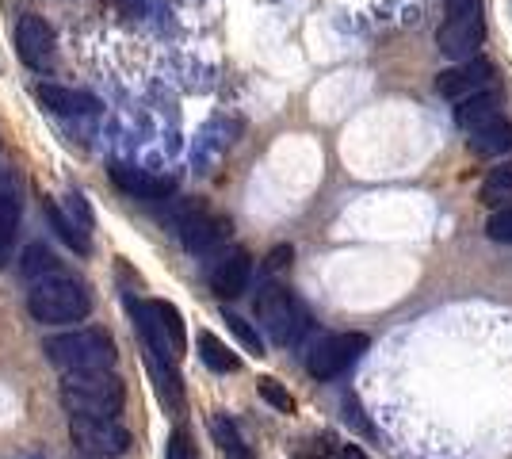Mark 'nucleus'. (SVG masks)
Wrapping results in <instances>:
<instances>
[{"label":"nucleus","mask_w":512,"mask_h":459,"mask_svg":"<svg viewBox=\"0 0 512 459\" xmlns=\"http://www.w3.org/2000/svg\"><path fill=\"white\" fill-rule=\"evenodd\" d=\"M16 50H20L23 66L46 69L54 62V27L43 16H20V23H16Z\"/></svg>","instance_id":"obj_11"},{"label":"nucleus","mask_w":512,"mask_h":459,"mask_svg":"<svg viewBox=\"0 0 512 459\" xmlns=\"http://www.w3.org/2000/svg\"><path fill=\"white\" fill-rule=\"evenodd\" d=\"M62 211H65V219L73 222L81 234H92V211H88V199L81 196V192H69V196L62 199Z\"/></svg>","instance_id":"obj_24"},{"label":"nucleus","mask_w":512,"mask_h":459,"mask_svg":"<svg viewBox=\"0 0 512 459\" xmlns=\"http://www.w3.org/2000/svg\"><path fill=\"white\" fill-rule=\"evenodd\" d=\"M509 199H512V161H501L482 180V203L501 211V207H509Z\"/></svg>","instance_id":"obj_19"},{"label":"nucleus","mask_w":512,"mask_h":459,"mask_svg":"<svg viewBox=\"0 0 512 459\" xmlns=\"http://www.w3.org/2000/svg\"><path fill=\"white\" fill-rule=\"evenodd\" d=\"M134 318H138V329H142L150 352L169 356V360H180L188 352V329H184V318L172 303H165V299L134 303Z\"/></svg>","instance_id":"obj_5"},{"label":"nucleus","mask_w":512,"mask_h":459,"mask_svg":"<svg viewBox=\"0 0 512 459\" xmlns=\"http://www.w3.org/2000/svg\"><path fill=\"white\" fill-rule=\"evenodd\" d=\"M165 459H199V448L188 429H172L169 444H165Z\"/></svg>","instance_id":"obj_26"},{"label":"nucleus","mask_w":512,"mask_h":459,"mask_svg":"<svg viewBox=\"0 0 512 459\" xmlns=\"http://www.w3.org/2000/svg\"><path fill=\"white\" fill-rule=\"evenodd\" d=\"M211 433H214V444H218V452L226 459H256L253 448L241 440V433H237V425L230 421V417H214L211 421Z\"/></svg>","instance_id":"obj_20"},{"label":"nucleus","mask_w":512,"mask_h":459,"mask_svg":"<svg viewBox=\"0 0 512 459\" xmlns=\"http://www.w3.org/2000/svg\"><path fill=\"white\" fill-rule=\"evenodd\" d=\"M62 406L69 417H115L127 406V383L115 372H73L62 379Z\"/></svg>","instance_id":"obj_1"},{"label":"nucleus","mask_w":512,"mask_h":459,"mask_svg":"<svg viewBox=\"0 0 512 459\" xmlns=\"http://www.w3.org/2000/svg\"><path fill=\"white\" fill-rule=\"evenodd\" d=\"M50 364H58L65 375L73 372H111L115 364V341L107 329H69L46 341Z\"/></svg>","instance_id":"obj_3"},{"label":"nucleus","mask_w":512,"mask_h":459,"mask_svg":"<svg viewBox=\"0 0 512 459\" xmlns=\"http://www.w3.org/2000/svg\"><path fill=\"white\" fill-rule=\"evenodd\" d=\"M470 150L474 153H509L512 150V123L501 115V119H493L486 123L482 131L470 134Z\"/></svg>","instance_id":"obj_18"},{"label":"nucleus","mask_w":512,"mask_h":459,"mask_svg":"<svg viewBox=\"0 0 512 459\" xmlns=\"http://www.w3.org/2000/svg\"><path fill=\"white\" fill-rule=\"evenodd\" d=\"M16 230H20V196L4 188L0 192V264L8 261V253H12Z\"/></svg>","instance_id":"obj_21"},{"label":"nucleus","mask_w":512,"mask_h":459,"mask_svg":"<svg viewBox=\"0 0 512 459\" xmlns=\"http://www.w3.org/2000/svg\"><path fill=\"white\" fill-rule=\"evenodd\" d=\"M180 238H184V245L192 253H214V249H222L226 238H230V219L211 215L207 207L195 203V207H188L180 215Z\"/></svg>","instance_id":"obj_10"},{"label":"nucleus","mask_w":512,"mask_h":459,"mask_svg":"<svg viewBox=\"0 0 512 459\" xmlns=\"http://www.w3.org/2000/svg\"><path fill=\"white\" fill-rule=\"evenodd\" d=\"M367 345H371L367 333H329V337H321L318 345L310 349L306 372L314 375V379H321V383H329V379L348 372L363 352H367Z\"/></svg>","instance_id":"obj_8"},{"label":"nucleus","mask_w":512,"mask_h":459,"mask_svg":"<svg viewBox=\"0 0 512 459\" xmlns=\"http://www.w3.org/2000/svg\"><path fill=\"white\" fill-rule=\"evenodd\" d=\"M291 257H295V249H291V245H279V249L268 253V264H264V268H268V272H279V268L291 264Z\"/></svg>","instance_id":"obj_28"},{"label":"nucleus","mask_w":512,"mask_h":459,"mask_svg":"<svg viewBox=\"0 0 512 459\" xmlns=\"http://www.w3.org/2000/svg\"><path fill=\"white\" fill-rule=\"evenodd\" d=\"M20 268L31 284H39V280H46V276H58V272H62V261L54 257V249H50V245L35 241V245H27V249H23Z\"/></svg>","instance_id":"obj_16"},{"label":"nucleus","mask_w":512,"mask_h":459,"mask_svg":"<svg viewBox=\"0 0 512 459\" xmlns=\"http://www.w3.org/2000/svg\"><path fill=\"white\" fill-rule=\"evenodd\" d=\"M493 119H501V96L486 88V92H478V96H467V100H459V108H455V123L463 127L467 134L482 131L486 123Z\"/></svg>","instance_id":"obj_15"},{"label":"nucleus","mask_w":512,"mask_h":459,"mask_svg":"<svg viewBox=\"0 0 512 459\" xmlns=\"http://www.w3.org/2000/svg\"><path fill=\"white\" fill-rule=\"evenodd\" d=\"M199 356H203V364L218 375L237 372V368H241V360L234 356V349H230V345H222L211 329H199Z\"/></svg>","instance_id":"obj_17"},{"label":"nucleus","mask_w":512,"mask_h":459,"mask_svg":"<svg viewBox=\"0 0 512 459\" xmlns=\"http://www.w3.org/2000/svg\"><path fill=\"white\" fill-rule=\"evenodd\" d=\"M69 437L85 452V459H119L134 444L130 429L115 417H69Z\"/></svg>","instance_id":"obj_7"},{"label":"nucleus","mask_w":512,"mask_h":459,"mask_svg":"<svg viewBox=\"0 0 512 459\" xmlns=\"http://www.w3.org/2000/svg\"><path fill=\"white\" fill-rule=\"evenodd\" d=\"M46 219H50V226L58 230V238H62L65 245H73L77 253H88V234H81L73 222L65 219V211L58 207V203H46Z\"/></svg>","instance_id":"obj_22"},{"label":"nucleus","mask_w":512,"mask_h":459,"mask_svg":"<svg viewBox=\"0 0 512 459\" xmlns=\"http://www.w3.org/2000/svg\"><path fill=\"white\" fill-rule=\"evenodd\" d=\"M344 410H348V421H352V425H356V429H360V433H371V429H367V421H363V414H360V406H356V402H352V398H348V402H344Z\"/></svg>","instance_id":"obj_29"},{"label":"nucleus","mask_w":512,"mask_h":459,"mask_svg":"<svg viewBox=\"0 0 512 459\" xmlns=\"http://www.w3.org/2000/svg\"><path fill=\"white\" fill-rule=\"evenodd\" d=\"M486 35V12L482 0H448V20L436 31V46L451 62H470L478 58V46Z\"/></svg>","instance_id":"obj_4"},{"label":"nucleus","mask_w":512,"mask_h":459,"mask_svg":"<svg viewBox=\"0 0 512 459\" xmlns=\"http://www.w3.org/2000/svg\"><path fill=\"white\" fill-rule=\"evenodd\" d=\"M111 180L119 192H127L134 199H146V203H161L176 192V180L172 176H157L150 169H134V165H111Z\"/></svg>","instance_id":"obj_12"},{"label":"nucleus","mask_w":512,"mask_h":459,"mask_svg":"<svg viewBox=\"0 0 512 459\" xmlns=\"http://www.w3.org/2000/svg\"><path fill=\"white\" fill-rule=\"evenodd\" d=\"M497 81V69L486 58H470V62H459V66L444 69L436 77V92L444 100H467V96H478Z\"/></svg>","instance_id":"obj_9"},{"label":"nucleus","mask_w":512,"mask_h":459,"mask_svg":"<svg viewBox=\"0 0 512 459\" xmlns=\"http://www.w3.org/2000/svg\"><path fill=\"white\" fill-rule=\"evenodd\" d=\"M226 326L234 329V337L245 345V349L253 352V356H264V341H260V333H256V329L249 326L241 314H226Z\"/></svg>","instance_id":"obj_25"},{"label":"nucleus","mask_w":512,"mask_h":459,"mask_svg":"<svg viewBox=\"0 0 512 459\" xmlns=\"http://www.w3.org/2000/svg\"><path fill=\"white\" fill-rule=\"evenodd\" d=\"M256 318H260V326L268 329V337L276 341V345H295L306 326H310V318H306V310L302 303L287 291V287H264L260 295H256Z\"/></svg>","instance_id":"obj_6"},{"label":"nucleus","mask_w":512,"mask_h":459,"mask_svg":"<svg viewBox=\"0 0 512 459\" xmlns=\"http://www.w3.org/2000/svg\"><path fill=\"white\" fill-rule=\"evenodd\" d=\"M35 100L58 115H96L100 111V100L92 92H77V88L62 85H35Z\"/></svg>","instance_id":"obj_14"},{"label":"nucleus","mask_w":512,"mask_h":459,"mask_svg":"<svg viewBox=\"0 0 512 459\" xmlns=\"http://www.w3.org/2000/svg\"><path fill=\"white\" fill-rule=\"evenodd\" d=\"M256 391H260V398H264L272 410H279V414H295V398H291V391H287L279 379H272V375L256 379Z\"/></svg>","instance_id":"obj_23"},{"label":"nucleus","mask_w":512,"mask_h":459,"mask_svg":"<svg viewBox=\"0 0 512 459\" xmlns=\"http://www.w3.org/2000/svg\"><path fill=\"white\" fill-rule=\"evenodd\" d=\"M249 276H253V257L245 249H230L211 268V291L218 299H237L249 287Z\"/></svg>","instance_id":"obj_13"},{"label":"nucleus","mask_w":512,"mask_h":459,"mask_svg":"<svg viewBox=\"0 0 512 459\" xmlns=\"http://www.w3.org/2000/svg\"><path fill=\"white\" fill-rule=\"evenodd\" d=\"M27 310L43 326H73V322H85L88 318L92 295H88V287L81 280L58 272V276H46V280H39V284L31 287Z\"/></svg>","instance_id":"obj_2"},{"label":"nucleus","mask_w":512,"mask_h":459,"mask_svg":"<svg viewBox=\"0 0 512 459\" xmlns=\"http://www.w3.org/2000/svg\"><path fill=\"white\" fill-rule=\"evenodd\" d=\"M341 459H367V456H363V452L356 448V444H348V448L341 452Z\"/></svg>","instance_id":"obj_30"},{"label":"nucleus","mask_w":512,"mask_h":459,"mask_svg":"<svg viewBox=\"0 0 512 459\" xmlns=\"http://www.w3.org/2000/svg\"><path fill=\"white\" fill-rule=\"evenodd\" d=\"M486 234L493 241H501V245H512V203L501 207V211H493L490 222H486Z\"/></svg>","instance_id":"obj_27"}]
</instances>
